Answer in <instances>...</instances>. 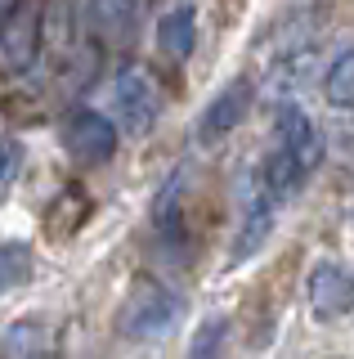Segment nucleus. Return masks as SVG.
I'll list each match as a JSON object with an SVG mask.
<instances>
[{
    "instance_id": "12",
    "label": "nucleus",
    "mask_w": 354,
    "mask_h": 359,
    "mask_svg": "<svg viewBox=\"0 0 354 359\" xmlns=\"http://www.w3.org/2000/svg\"><path fill=\"white\" fill-rule=\"evenodd\" d=\"M180 220H184V171H171L166 184L157 189V198H153V229L162 238H175Z\"/></svg>"
},
{
    "instance_id": "11",
    "label": "nucleus",
    "mask_w": 354,
    "mask_h": 359,
    "mask_svg": "<svg viewBox=\"0 0 354 359\" xmlns=\"http://www.w3.org/2000/svg\"><path fill=\"white\" fill-rule=\"evenodd\" d=\"M0 359H59L54 332L41 319H18L0 341Z\"/></svg>"
},
{
    "instance_id": "5",
    "label": "nucleus",
    "mask_w": 354,
    "mask_h": 359,
    "mask_svg": "<svg viewBox=\"0 0 354 359\" xmlns=\"http://www.w3.org/2000/svg\"><path fill=\"white\" fill-rule=\"evenodd\" d=\"M41 54V0H18L0 22V72H23Z\"/></svg>"
},
{
    "instance_id": "6",
    "label": "nucleus",
    "mask_w": 354,
    "mask_h": 359,
    "mask_svg": "<svg viewBox=\"0 0 354 359\" xmlns=\"http://www.w3.org/2000/svg\"><path fill=\"white\" fill-rule=\"evenodd\" d=\"M305 292H309L314 319H323V323H337V319H346L354 310V274L341 261H318L309 269Z\"/></svg>"
},
{
    "instance_id": "17",
    "label": "nucleus",
    "mask_w": 354,
    "mask_h": 359,
    "mask_svg": "<svg viewBox=\"0 0 354 359\" xmlns=\"http://www.w3.org/2000/svg\"><path fill=\"white\" fill-rule=\"evenodd\" d=\"M14 5H18V0H0V22L9 18V9H14Z\"/></svg>"
},
{
    "instance_id": "7",
    "label": "nucleus",
    "mask_w": 354,
    "mask_h": 359,
    "mask_svg": "<svg viewBox=\"0 0 354 359\" xmlns=\"http://www.w3.org/2000/svg\"><path fill=\"white\" fill-rule=\"evenodd\" d=\"M251 104H256V81H251V76H234V81L206 104L202 121H197V140H202V144L225 140L229 130H238L242 121H247Z\"/></svg>"
},
{
    "instance_id": "2",
    "label": "nucleus",
    "mask_w": 354,
    "mask_h": 359,
    "mask_svg": "<svg viewBox=\"0 0 354 359\" xmlns=\"http://www.w3.org/2000/svg\"><path fill=\"white\" fill-rule=\"evenodd\" d=\"M180 319H184L180 292L157 283V278H139V283L126 292V301H121L117 328H121V337H130V341H162V337H171L180 328Z\"/></svg>"
},
{
    "instance_id": "3",
    "label": "nucleus",
    "mask_w": 354,
    "mask_h": 359,
    "mask_svg": "<svg viewBox=\"0 0 354 359\" xmlns=\"http://www.w3.org/2000/svg\"><path fill=\"white\" fill-rule=\"evenodd\" d=\"M63 149L76 166H104L117 157V130L104 112L94 108H76L63 121Z\"/></svg>"
},
{
    "instance_id": "1",
    "label": "nucleus",
    "mask_w": 354,
    "mask_h": 359,
    "mask_svg": "<svg viewBox=\"0 0 354 359\" xmlns=\"http://www.w3.org/2000/svg\"><path fill=\"white\" fill-rule=\"evenodd\" d=\"M318 157H323V140H318L309 112L301 104H278V112H274V144H269V157L260 162V184L278 202L292 198L305 184V175L318 166Z\"/></svg>"
},
{
    "instance_id": "15",
    "label": "nucleus",
    "mask_w": 354,
    "mask_h": 359,
    "mask_svg": "<svg viewBox=\"0 0 354 359\" xmlns=\"http://www.w3.org/2000/svg\"><path fill=\"white\" fill-rule=\"evenodd\" d=\"M225 337H229V319L206 314L189 337V359H225Z\"/></svg>"
},
{
    "instance_id": "10",
    "label": "nucleus",
    "mask_w": 354,
    "mask_h": 359,
    "mask_svg": "<svg viewBox=\"0 0 354 359\" xmlns=\"http://www.w3.org/2000/svg\"><path fill=\"white\" fill-rule=\"evenodd\" d=\"M193 41H197V9L184 0V5H175V9H166L162 22H157V45H162V54L166 59H189L193 54Z\"/></svg>"
},
{
    "instance_id": "13",
    "label": "nucleus",
    "mask_w": 354,
    "mask_h": 359,
    "mask_svg": "<svg viewBox=\"0 0 354 359\" xmlns=\"http://www.w3.org/2000/svg\"><path fill=\"white\" fill-rule=\"evenodd\" d=\"M323 95H327V104H337V108H354V45H346V50L327 63Z\"/></svg>"
},
{
    "instance_id": "9",
    "label": "nucleus",
    "mask_w": 354,
    "mask_h": 359,
    "mask_svg": "<svg viewBox=\"0 0 354 359\" xmlns=\"http://www.w3.org/2000/svg\"><path fill=\"white\" fill-rule=\"evenodd\" d=\"M85 14H90V27L99 41L126 45L139 22V0H85Z\"/></svg>"
},
{
    "instance_id": "14",
    "label": "nucleus",
    "mask_w": 354,
    "mask_h": 359,
    "mask_svg": "<svg viewBox=\"0 0 354 359\" xmlns=\"http://www.w3.org/2000/svg\"><path fill=\"white\" fill-rule=\"evenodd\" d=\"M31 274H36V256H31V247L27 243H0V292L23 287Z\"/></svg>"
},
{
    "instance_id": "4",
    "label": "nucleus",
    "mask_w": 354,
    "mask_h": 359,
    "mask_svg": "<svg viewBox=\"0 0 354 359\" xmlns=\"http://www.w3.org/2000/svg\"><path fill=\"white\" fill-rule=\"evenodd\" d=\"M113 99H117V112L126 121L130 135H148L157 126V112H162V95H157V81L148 76V67L139 63H126L113 81Z\"/></svg>"
},
{
    "instance_id": "16",
    "label": "nucleus",
    "mask_w": 354,
    "mask_h": 359,
    "mask_svg": "<svg viewBox=\"0 0 354 359\" xmlns=\"http://www.w3.org/2000/svg\"><path fill=\"white\" fill-rule=\"evenodd\" d=\"M18 171H23V144L14 135H0V202H5L9 184L18 180Z\"/></svg>"
},
{
    "instance_id": "8",
    "label": "nucleus",
    "mask_w": 354,
    "mask_h": 359,
    "mask_svg": "<svg viewBox=\"0 0 354 359\" xmlns=\"http://www.w3.org/2000/svg\"><path fill=\"white\" fill-rule=\"evenodd\" d=\"M274 198L264 184H256L247 194V211H242V224H238V238H234V256L229 261L234 265H242L247 256H256V247L269 238V229H274Z\"/></svg>"
}]
</instances>
